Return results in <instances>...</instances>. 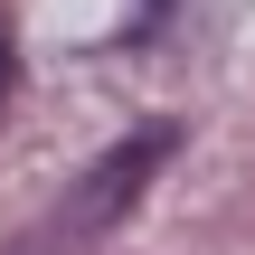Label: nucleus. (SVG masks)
Instances as JSON below:
<instances>
[{"instance_id":"f257e3e1","label":"nucleus","mask_w":255,"mask_h":255,"mask_svg":"<svg viewBox=\"0 0 255 255\" xmlns=\"http://www.w3.org/2000/svg\"><path fill=\"white\" fill-rule=\"evenodd\" d=\"M170 151H180V123H132L66 199H57V218H47V255H85L95 237H114L132 208H142V189L170 170Z\"/></svg>"},{"instance_id":"f03ea898","label":"nucleus","mask_w":255,"mask_h":255,"mask_svg":"<svg viewBox=\"0 0 255 255\" xmlns=\"http://www.w3.org/2000/svg\"><path fill=\"white\" fill-rule=\"evenodd\" d=\"M0 85H9V38H0Z\"/></svg>"}]
</instances>
